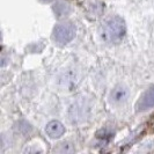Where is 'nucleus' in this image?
Instances as JSON below:
<instances>
[{
    "label": "nucleus",
    "mask_w": 154,
    "mask_h": 154,
    "mask_svg": "<svg viewBox=\"0 0 154 154\" xmlns=\"http://www.w3.org/2000/svg\"><path fill=\"white\" fill-rule=\"evenodd\" d=\"M126 34V26L122 17L111 16L106 19L100 28V36L106 43L115 44L121 42Z\"/></svg>",
    "instance_id": "obj_1"
},
{
    "label": "nucleus",
    "mask_w": 154,
    "mask_h": 154,
    "mask_svg": "<svg viewBox=\"0 0 154 154\" xmlns=\"http://www.w3.org/2000/svg\"><path fill=\"white\" fill-rule=\"evenodd\" d=\"M74 36H75V27L71 22H63L57 24L52 32L54 41L60 45L69 43L74 38Z\"/></svg>",
    "instance_id": "obj_2"
},
{
    "label": "nucleus",
    "mask_w": 154,
    "mask_h": 154,
    "mask_svg": "<svg viewBox=\"0 0 154 154\" xmlns=\"http://www.w3.org/2000/svg\"><path fill=\"white\" fill-rule=\"evenodd\" d=\"M154 107V86L149 87L136 104L137 111H146Z\"/></svg>",
    "instance_id": "obj_3"
},
{
    "label": "nucleus",
    "mask_w": 154,
    "mask_h": 154,
    "mask_svg": "<svg viewBox=\"0 0 154 154\" xmlns=\"http://www.w3.org/2000/svg\"><path fill=\"white\" fill-rule=\"evenodd\" d=\"M78 82H79V77H78L77 72H74L73 69L64 72L62 74V77L59 78L60 87L67 89V91H71L73 87H75Z\"/></svg>",
    "instance_id": "obj_4"
},
{
    "label": "nucleus",
    "mask_w": 154,
    "mask_h": 154,
    "mask_svg": "<svg viewBox=\"0 0 154 154\" xmlns=\"http://www.w3.org/2000/svg\"><path fill=\"white\" fill-rule=\"evenodd\" d=\"M129 88L126 87L125 85H117L111 91L110 93V101L112 102V103H115V104H119V103H123L125 101L128 100V97H129Z\"/></svg>",
    "instance_id": "obj_5"
},
{
    "label": "nucleus",
    "mask_w": 154,
    "mask_h": 154,
    "mask_svg": "<svg viewBox=\"0 0 154 154\" xmlns=\"http://www.w3.org/2000/svg\"><path fill=\"white\" fill-rule=\"evenodd\" d=\"M46 134L50 138H60L63 134L65 133V128L60 122L58 121H51L50 123H48L45 128Z\"/></svg>",
    "instance_id": "obj_6"
},
{
    "label": "nucleus",
    "mask_w": 154,
    "mask_h": 154,
    "mask_svg": "<svg viewBox=\"0 0 154 154\" xmlns=\"http://www.w3.org/2000/svg\"><path fill=\"white\" fill-rule=\"evenodd\" d=\"M85 107L80 103H75L72 106L71 108V118L73 122H78L79 119L82 121L84 119V116H85Z\"/></svg>",
    "instance_id": "obj_7"
},
{
    "label": "nucleus",
    "mask_w": 154,
    "mask_h": 154,
    "mask_svg": "<svg viewBox=\"0 0 154 154\" xmlns=\"http://www.w3.org/2000/svg\"><path fill=\"white\" fill-rule=\"evenodd\" d=\"M54 12L56 13L57 17H64V16L69 15L71 12V7L69 4L63 2V1H58L56 5L54 6Z\"/></svg>",
    "instance_id": "obj_8"
},
{
    "label": "nucleus",
    "mask_w": 154,
    "mask_h": 154,
    "mask_svg": "<svg viewBox=\"0 0 154 154\" xmlns=\"http://www.w3.org/2000/svg\"><path fill=\"white\" fill-rule=\"evenodd\" d=\"M54 151L59 152V153H72V152H74V147L69 143H62V144H59V148H57Z\"/></svg>",
    "instance_id": "obj_9"
}]
</instances>
